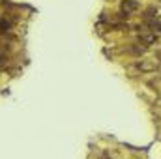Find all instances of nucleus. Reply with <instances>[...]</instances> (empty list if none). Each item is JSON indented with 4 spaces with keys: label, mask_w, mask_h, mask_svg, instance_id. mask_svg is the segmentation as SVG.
Returning a JSON list of instances; mask_svg holds the SVG:
<instances>
[{
    "label": "nucleus",
    "mask_w": 161,
    "mask_h": 159,
    "mask_svg": "<svg viewBox=\"0 0 161 159\" xmlns=\"http://www.w3.org/2000/svg\"><path fill=\"white\" fill-rule=\"evenodd\" d=\"M139 8H141V4H139L137 0H122V2H120V11L127 13V15H131V13L139 11Z\"/></svg>",
    "instance_id": "nucleus-3"
},
{
    "label": "nucleus",
    "mask_w": 161,
    "mask_h": 159,
    "mask_svg": "<svg viewBox=\"0 0 161 159\" xmlns=\"http://www.w3.org/2000/svg\"><path fill=\"white\" fill-rule=\"evenodd\" d=\"M11 30V21L8 19H0V36H6Z\"/></svg>",
    "instance_id": "nucleus-7"
},
{
    "label": "nucleus",
    "mask_w": 161,
    "mask_h": 159,
    "mask_svg": "<svg viewBox=\"0 0 161 159\" xmlns=\"http://www.w3.org/2000/svg\"><path fill=\"white\" fill-rule=\"evenodd\" d=\"M154 60H156L158 64H161V49H156V51H154Z\"/></svg>",
    "instance_id": "nucleus-8"
},
{
    "label": "nucleus",
    "mask_w": 161,
    "mask_h": 159,
    "mask_svg": "<svg viewBox=\"0 0 161 159\" xmlns=\"http://www.w3.org/2000/svg\"><path fill=\"white\" fill-rule=\"evenodd\" d=\"M142 19L148 23V21H156L158 19V8L156 6H150V8H146L144 11H142Z\"/></svg>",
    "instance_id": "nucleus-5"
},
{
    "label": "nucleus",
    "mask_w": 161,
    "mask_h": 159,
    "mask_svg": "<svg viewBox=\"0 0 161 159\" xmlns=\"http://www.w3.org/2000/svg\"><path fill=\"white\" fill-rule=\"evenodd\" d=\"M99 159H114V157H111V154H107V152H101Z\"/></svg>",
    "instance_id": "nucleus-9"
},
{
    "label": "nucleus",
    "mask_w": 161,
    "mask_h": 159,
    "mask_svg": "<svg viewBox=\"0 0 161 159\" xmlns=\"http://www.w3.org/2000/svg\"><path fill=\"white\" fill-rule=\"evenodd\" d=\"M139 45H142L144 49H150V47H156L159 43V36L154 34V32H144V34H137V41Z\"/></svg>",
    "instance_id": "nucleus-2"
},
{
    "label": "nucleus",
    "mask_w": 161,
    "mask_h": 159,
    "mask_svg": "<svg viewBox=\"0 0 161 159\" xmlns=\"http://www.w3.org/2000/svg\"><path fill=\"white\" fill-rule=\"evenodd\" d=\"M144 23H146V21H144ZM146 25H148V30H150V32H154V34H158V36L161 34V21L159 19H156V21H148Z\"/></svg>",
    "instance_id": "nucleus-6"
},
{
    "label": "nucleus",
    "mask_w": 161,
    "mask_h": 159,
    "mask_svg": "<svg viewBox=\"0 0 161 159\" xmlns=\"http://www.w3.org/2000/svg\"><path fill=\"white\" fill-rule=\"evenodd\" d=\"M146 51H148V49H144V47H142V45H139V43H131V45H127V47H125V52H127L129 56L137 58V60H139Z\"/></svg>",
    "instance_id": "nucleus-4"
},
{
    "label": "nucleus",
    "mask_w": 161,
    "mask_h": 159,
    "mask_svg": "<svg viewBox=\"0 0 161 159\" xmlns=\"http://www.w3.org/2000/svg\"><path fill=\"white\" fill-rule=\"evenodd\" d=\"M131 69L141 73V75H148V73H156L159 71V64L156 60H148V58H139L131 64Z\"/></svg>",
    "instance_id": "nucleus-1"
}]
</instances>
